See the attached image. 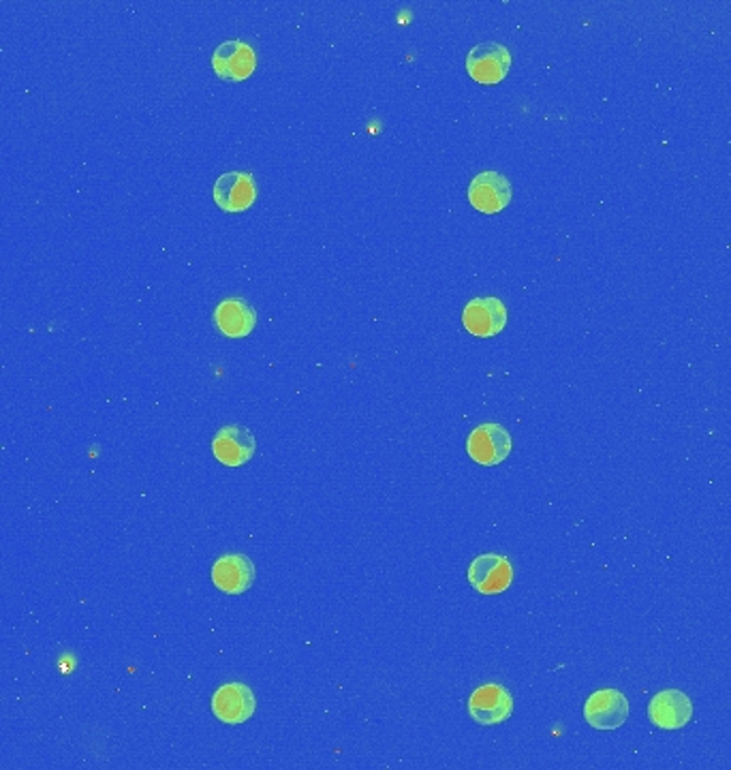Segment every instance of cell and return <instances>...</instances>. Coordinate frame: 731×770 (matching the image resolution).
I'll use <instances>...</instances> for the list:
<instances>
[{
	"instance_id": "8",
	"label": "cell",
	"mask_w": 731,
	"mask_h": 770,
	"mask_svg": "<svg viewBox=\"0 0 731 770\" xmlns=\"http://www.w3.org/2000/svg\"><path fill=\"white\" fill-rule=\"evenodd\" d=\"M512 67V54L501 44H479L467 56V71L479 84H499Z\"/></svg>"
},
{
	"instance_id": "10",
	"label": "cell",
	"mask_w": 731,
	"mask_h": 770,
	"mask_svg": "<svg viewBox=\"0 0 731 770\" xmlns=\"http://www.w3.org/2000/svg\"><path fill=\"white\" fill-rule=\"evenodd\" d=\"M693 717V702L678 689L656 693L648 704V720L661 729H681Z\"/></svg>"
},
{
	"instance_id": "2",
	"label": "cell",
	"mask_w": 731,
	"mask_h": 770,
	"mask_svg": "<svg viewBox=\"0 0 731 770\" xmlns=\"http://www.w3.org/2000/svg\"><path fill=\"white\" fill-rule=\"evenodd\" d=\"M467 453L483 467L501 464L512 453V435L501 424H479L467 439Z\"/></svg>"
},
{
	"instance_id": "13",
	"label": "cell",
	"mask_w": 731,
	"mask_h": 770,
	"mask_svg": "<svg viewBox=\"0 0 731 770\" xmlns=\"http://www.w3.org/2000/svg\"><path fill=\"white\" fill-rule=\"evenodd\" d=\"M213 583L227 595H240L255 583V565L244 554H225L213 565Z\"/></svg>"
},
{
	"instance_id": "1",
	"label": "cell",
	"mask_w": 731,
	"mask_h": 770,
	"mask_svg": "<svg viewBox=\"0 0 731 770\" xmlns=\"http://www.w3.org/2000/svg\"><path fill=\"white\" fill-rule=\"evenodd\" d=\"M514 713L512 693L496 682L477 687L469 698V715L479 725H499Z\"/></svg>"
},
{
	"instance_id": "12",
	"label": "cell",
	"mask_w": 731,
	"mask_h": 770,
	"mask_svg": "<svg viewBox=\"0 0 731 770\" xmlns=\"http://www.w3.org/2000/svg\"><path fill=\"white\" fill-rule=\"evenodd\" d=\"M255 437L244 426H225L213 439V453L225 467H242L255 456Z\"/></svg>"
},
{
	"instance_id": "3",
	"label": "cell",
	"mask_w": 731,
	"mask_h": 770,
	"mask_svg": "<svg viewBox=\"0 0 731 770\" xmlns=\"http://www.w3.org/2000/svg\"><path fill=\"white\" fill-rule=\"evenodd\" d=\"M258 700L249 685L229 682L216 689L213 696V713L222 724L240 725L255 715Z\"/></svg>"
},
{
	"instance_id": "7",
	"label": "cell",
	"mask_w": 731,
	"mask_h": 770,
	"mask_svg": "<svg viewBox=\"0 0 731 770\" xmlns=\"http://www.w3.org/2000/svg\"><path fill=\"white\" fill-rule=\"evenodd\" d=\"M216 206L222 212L238 215L249 210L258 199L255 179L249 172H227L215 182Z\"/></svg>"
},
{
	"instance_id": "6",
	"label": "cell",
	"mask_w": 731,
	"mask_h": 770,
	"mask_svg": "<svg viewBox=\"0 0 731 770\" xmlns=\"http://www.w3.org/2000/svg\"><path fill=\"white\" fill-rule=\"evenodd\" d=\"M584 720L595 729H616L629 720V700L618 689H599L586 700Z\"/></svg>"
},
{
	"instance_id": "9",
	"label": "cell",
	"mask_w": 731,
	"mask_h": 770,
	"mask_svg": "<svg viewBox=\"0 0 731 770\" xmlns=\"http://www.w3.org/2000/svg\"><path fill=\"white\" fill-rule=\"evenodd\" d=\"M258 56L253 47L244 42H225L213 54V69L225 82H244L253 76Z\"/></svg>"
},
{
	"instance_id": "11",
	"label": "cell",
	"mask_w": 731,
	"mask_h": 770,
	"mask_svg": "<svg viewBox=\"0 0 731 770\" xmlns=\"http://www.w3.org/2000/svg\"><path fill=\"white\" fill-rule=\"evenodd\" d=\"M462 323L469 334L490 338L507 325V309L499 298H475L462 311Z\"/></svg>"
},
{
	"instance_id": "4",
	"label": "cell",
	"mask_w": 731,
	"mask_h": 770,
	"mask_svg": "<svg viewBox=\"0 0 731 770\" xmlns=\"http://www.w3.org/2000/svg\"><path fill=\"white\" fill-rule=\"evenodd\" d=\"M469 583L481 595H499L514 583V567L503 554H479L469 565Z\"/></svg>"
},
{
	"instance_id": "5",
	"label": "cell",
	"mask_w": 731,
	"mask_h": 770,
	"mask_svg": "<svg viewBox=\"0 0 731 770\" xmlns=\"http://www.w3.org/2000/svg\"><path fill=\"white\" fill-rule=\"evenodd\" d=\"M512 182L501 172H481L469 184V204L481 215H496L512 204Z\"/></svg>"
},
{
	"instance_id": "14",
	"label": "cell",
	"mask_w": 731,
	"mask_h": 770,
	"mask_svg": "<svg viewBox=\"0 0 731 770\" xmlns=\"http://www.w3.org/2000/svg\"><path fill=\"white\" fill-rule=\"evenodd\" d=\"M216 327L229 338L249 336L258 325L255 309L242 298H227L215 309Z\"/></svg>"
}]
</instances>
